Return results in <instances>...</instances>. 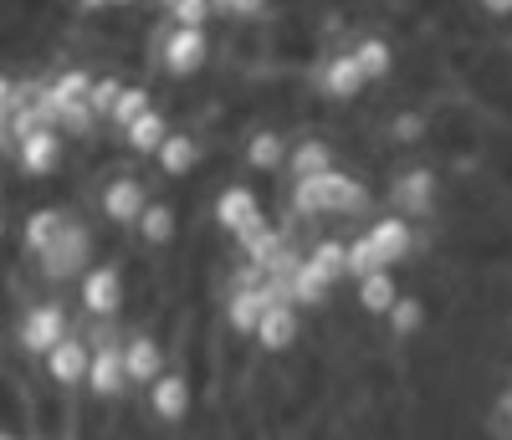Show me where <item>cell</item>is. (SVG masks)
<instances>
[{
	"mask_svg": "<svg viewBox=\"0 0 512 440\" xmlns=\"http://www.w3.org/2000/svg\"><path fill=\"white\" fill-rule=\"evenodd\" d=\"M88 267H98V226L82 210H72L62 236L31 261V272H36L41 292H62V287H77V277Z\"/></svg>",
	"mask_w": 512,
	"mask_h": 440,
	"instance_id": "obj_1",
	"label": "cell"
},
{
	"mask_svg": "<svg viewBox=\"0 0 512 440\" xmlns=\"http://www.w3.org/2000/svg\"><path fill=\"white\" fill-rule=\"evenodd\" d=\"M67 333H77V302H67L62 292L31 297L21 313H16V328H11V338H16L26 364H41Z\"/></svg>",
	"mask_w": 512,
	"mask_h": 440,
	"instance_id": "obj_2",
	"label": "cell"
},
{
	"mask_svg": "<svg viewBox=\"0 0 512 440\" xmlns=\"http://www.w3.org/2000/svg\"><path fill=\"white\" fill-rule=\"evenodd\" d=\"M369 205L364 180L344 169H323L308 174V180H292V215L297 220H313V215H359Z\"/></svg>",
	"mask_w": 512,
	"mask_h": 440,
	"instance_id": "obj_3",
	"label": "cell"
},
{
	"mask_svg": "<svg viewBox=\"0 0 512 440\" xmlns=\"http://www.w3.org/2000/svg\"><path fill=\"white\" fill-rule=\"evenodd\" d=\"M128 307V277L118 261H98L77 277V318L82 323H123Z\"/></svg>",
	"mask_w": 512,
	"mask_h": 440,
	"instance_id": "obj_4",
	"label": "cell"
},
{
	"mask_svg": "<svg viewBox=\"0 0 512 440\" xmlns=\"http://www.w3.org/2000/svg\"><path fill=\"white\" fill-rule=\"evenodd\" d=\"M67 154H72L67 134H62L57 123H47V128H31V134L16 139V149H11V169H16V180H26V185H47L52 174H62Z\"/></svg>",
	"mask_w": 512,
	"mask_h": 440,
	"instance_id": "obj_5",
	"label": "cell"
},
{
	"mask_svg": "<svg viewBox=\"0 0 512 440\" xmlns=\"http://www.w3.org/2000/svg\"><path fill=\"white\" fill-rule=\"evenodd\" d=\"M149 57L159 62L164 77H195L205 62H210V36L195 31V26H154V41H149Z\"/></svg>",
	"mask_w": 512,
	"mask_h": 440,
	"instance_id": "obj_6",
	"label": "cell"
},
{
	"mask_svg": "<svg viewBox=\"0 0 512 440\" xmlns=\"http://www.w3.org/2000/svg\"><path fill=\"white\" fill-rule=\"evenodd\" d=\"M149 200H154V195H149V185L139 180V174H108L103 185H93V200H88V210L103 220V226L134 231Z\"/></svg>",
	"mask_w": 512,
	"mask_h": 440,
	"instance_id": "obj_7",
	"label": "cell"
},
{
	"mask_svg": "<svg viewBox=\"0 0 512 440\" xmlns=\"http://www.w3.org/2000/svg\"><path fill=\"white\" fill-rule=\"evenodd\" d=\"M88 364H93V343L82 338V333H67L47 359H41V379H47L52 389L62 394H82V384H88Z\"/></svg>",
	"mask_w": 512,
	"mask_h": 440,
	"instance_id": "obj_8",
	"label": "cell"
},
{
	"mask_svg": "<svg viewBox=\"0 0 512 440\" xmlns=\"http://www.w3.org/2000/svg\"><path fill=\"white\" fill-rule=\"evenodd\" d=\"M195 410V389H190V374L185 369H164L149 389H144V415L154 425H185Z\"/></svg>",
	"mask_w": 512,
	"mask_h": 440,
	"instance_id": "obj_9",
	"label": "cell"
},
{
	"mask_svg": "<svg viewBox=\"0 0 512 440\" xmlns=\"http://www.w3.org/2000/svg\"><path fill=\"white\" fill-rule=\"evenodd\" d=\"M72 210H77L72 200H67V205H57V200H41V205H31V210L21 215L16 236H11V241H16V251H21L26 261H36L41 251H47V246L62 236V226L72 220Z\"/></svg>",
	"mask_w": 512,
	"mask_h": 440,
	"instance_id": "obj_10",
	"label": "cell"
},
{
	"mask_svg": "<svg viewBox=\"0 0 512 440\" xmlns=\"http://www.w3.org/2000/svg\"><path fill=\"white\" fill-rule=\"evenodd\" d=\"M123 369H128V384H134V389H149L169 369L164 343L149 328H123Z\"/></svg>",
	"mask_w": 512,
	"mask_h": 440,
	"instance_id": "obj_11",
	"label": "cell"
},
{
	"mask_svg": "<svg viewBox=\"0 0 512 440\" xmlns=\"http://www.w3.org/2000/svg\"><path fill=\"white\" fill-rule=\"evenodd\" d=\"M210 215H216V226H221L226 236H246V231H256V226L267 220L262 195H256L251 185H226V190H216V205H210Z\"/></svg>",
	"mask_w": 512,
	"mask_h": 440,
	"instance_id": "obj_12",
	"label": "cell"
},
{
	"mask_svg": "<svg viewBox=\"0 0 512 440\" xmlns=\"http://www.w3.org/2000/svg\"><path fill=\"white\" fill-rule=\"evenodd\" d=\"M390 210L415 220V215H431L436 210V169L431 164H410L395 174V185H390Z\"/></svg>",
	"mask_w": 512,
	"mask_h": 440,
	"instance_id": "obj_13",
	"label": "cell"
},
{
	"mask_svg": "<svg viewBox=\"0 0 512 440\" xmlns=\"http://www.w3.org/2000/svg\"><path fill=\"white\" fill-rule=\"evenodd\" d=\"M256 348L262 354H287V348L303 338V307H292V302H272L267 307V318L256 323Z\"/></svg>",
	"mask_w": 512,
	"mask_h": 440,
	"instance_id": "obj_14",
	"label": "cell"
},
{
	"mask_svg": "<svg viewBox=\"0 0 512 440\" xmlns=\"http://www.w3.org/2000/svg\"><path fill=\"white\" fill-rule=\"evenodd\" d=\"M364 236L374 241V251H379V261H384V267H390V272H395V267H400V261H405V256L415 251V226H410V220H405V215H395V210H390V215H384V220H374V226H369Z\"/></svg>",
	"mask_w": 512,
	"mask_h": 440,
	"instance_id": "obj_15",
	"label": "cell"
},
{
	"mask_svg": "<svg viewBox=\"0 0 512 440\" xmlns=\"http://www.w3.org/2000/svg\"><path fill=\"white\" fill-rule=\"evenodd\" d=\"M169 134H175V128H169V113H164V108H149L139 123H128L123 134H118V149L134 154V159H154Z\"/></svg>",
	"mask_w": 512,
	"mask_h": 440,
	"instance_id": "obj_16",
	"label": "cell"
},
{
	"mask_svg": "<svg viewBox=\"0 0 512 440\" xmlns=\"http://www.w3.org/2000/svg\"><path fill=\"white\" fill-rule=\"evenodd\" d=\"M364 87H369V82H364V72H359L354 52H338V57H328V62L318 67V93H323V98H333V103L359 98Z\"/></svg>",
	"mask_w": 512,
	"mask_h": 440,
	"instance_id": "obj_17",
	"label": "cell"
},
{
	"mask_svg": "<svg viewBox=\"0 0 512 440\" xmlns=\"http://www.w3.org/2000/svg\"><path fill=\"white\" fill-rule=\"evenodd\" d=\"M303 267L323 282V287H338L349 277V241H338V236H323L303 251Z\"/></svg>",
	"mask_w": 512,
	"mask_h": 440,
	"instance_id": "obj_18",
	"label": "cell"
},
{
	"mask_svg": "<svg viewBox=\"0 0 512 440\" xmlns=\"http://www.w3.org/2000/svg\"><path fill=\"white\" fill-rule=\"evenodd\" d=\"M149 108H159L149 87H144V82H123V87H118V98H113V108H108V118H103V134H113V144H118L123 128H128V123H139Z\"/></svg>",
	"mask_w": 512,
	"mask_h": 440,
	"instance_id": "obj_19",
	"label": "cell"
},
{
	"mask_svg": "<svg viewBox=\"0 0 512 440\" xmlns=\"http://www.w3.org/2000/svg\"><path fill=\"white\" fill-rule=\"evenodd\" d=\"M134 236H139L144 246L164 251L169 241L180 236V215H175V205H169V200H149L144 215H139V226H134Z\"/></svg>",
	"mask_w": 512,
	"mask_h": 440,
	"instance_id": "obj_20",
	"label": "cell"
},
{
	"mask_svg": "<svg viewBox=\"0 0 512 440\" xmlns=\"http://www.w3.org/2000/svg\"><path fill=\"white\" fill-rule=\"evenodd\" d=\"M354 62H359V72H364V82H384V77H390L395 72V47H390V41H384V36H359L354 41Z\"/></svg>",
	"mask_w": 512,
	"mask_h": 440,
	"instance_id": "obj_21",
	"label": "cell"
},
{
	"mask_svg": "<svg viewBox=\"0 0 512 440\" xmlns=\"http://www.w3.org/2000/svg\"><path fill=\"white\" fill-rule=\"evenodd\" d=\"M154 164H159V174H169V180H185V174L200 164V144H195V134H169L164 149L154 154Z\"/></svg>",
	"mask_w": 512,
	"mask_h": 440,
	"instance_id": "obj_22",
	"label": "cell"
},
{
	"mask_svg": "<svg viewBox=\"0 0 512 440\" xmlns=\"http://www.w3.org/2000/svg\"><path fill=\"white\" fill-rule=\"evenodd\" d=\"M246 169H256V174L287 169V139L277 134V128H262V134H251V144H246Z\"/></svg>",
	"mask_w": 512,
	"mask_h": 440,
	"instance_id": "obj_23",
	"label": "cell"
},
{
	"mask_svg": "<svg viewBox=\"0 0 512 440\" xmlns=\"http://www.w3.org/2000/svg\"><path fill=\"white\" fill-rule=\"evenodd\" d=\"M323 169H333V144L303 139V144L287 149V174H292V180H308V174H323Z\"/></svg>",
	"mask_w": 512,
	"mask_h": 440,
	"instance_id": "obj_24",
	"label": "cell"
},
{
	"mask_svg": "<svg viewBox=\"0 0 512 440\" xmlns=\"http://www.w3.org/2000/svg\"><path fill=\"white\" fill-rule=\"evenodd\" d=\"M395 302H400V282H395V272H374V277L359 282V307H364L369 318H384Z\"/></svg>",
	"mask_w": 512,
	"mask_h": 440,
	"instance_id": "obj_25",
	"label": "cell"
},
{
	"mask_svg": "<svg viewBox=\"0 0 512 440\" xmlns=\"http://www.w3.org/2000/svg\"><path fill=\"white\" fill-rule=\"evenodd\" d=\"M328 292H333V287H323V282L303 267V261H297V272L287 277V302H292V307H323Z\"/></svg>",
	"mask_w": 512,
	"mask_h": 440,
	"instance_id": "obj_26",
	"label": "cell"
},
{
	"mask_svg": "<svg viewBox=\"0 0 512 440\" xmlns=\"http://www.w3.org/2000/svg\"><path fill=\"white\" fill-rule=\"evenodd\" d=\"M384 318H390V333H395V338H415V333L425 328V302H420V297H400Z\"/></svg>",
	"mask_w": 512,
	"mask_h": 440,
	"instance_id": "obj_27",
	"label": "cell"
},
{
	"mask_svg": "<svg viewBox=\"0 0 512 440\" xmlns=\"http://www.w3.org/2000/svg\"><path fill=\"white\" fill-rule=\"evenodd\" d=\"M374 272H390V267L379 261V251H374L369 236H354V241H349V277L364 282V277H374Z\"/></svg>",
	"mask_w": 512,
	"mask_h": 440,
	"instance_id": "obj_28",
	"label": "cell"
},
{
	"mask_svg": "<svg viewBox=\"0 0 512 440\" xmlns=\"http://www.w3.org/2000/svg\"><path fill=\"white\" fill-rule=\"evenodd\" d=\"M164 16H169V26H195V31H205V21L216 16V11H210V0H180V6L164 11Z\"/></svg>",
	"mask_w": 512,
	"mask_h": 440,
	"instance_id": "obj_29",
	"label": "cell"
},
{
	"mask_svg": "<svg viewBox=\"0 0 512 440\" xmlns=\"http://www.w3.org/2000/svg\"><path fill=\"white\" fill-rule=\"evenodd\" d=\"M492 430L502 440H512V389H502L497 400H492Z\"/></svg>",
	"mask_w": 512,
	"mask_h": 440,
	"instance_id": "obj_30",
	"label": "cell"
},
{
	"mask_svg": "<svg viewBox=\"0 0 512 440\" xmlns=\"http://www.w3.org/2000/svg\"><path fill=\"white\" fill-rule=\"evenodd\" d=\"M72 11H77V16H88V21H98V16L113 11V0H72Z\"/></svg>",
	"mask_w": 512,
	"mask_h": 440,
	"instance_id": "obj_31",
	"label": "cell"
},
{
	"mask_svg": "<svg viewBox=\"0 0 512 440\" xmlns=\"http://www.w3.org/2000/svg\"><path fill=\"white\" fill-rule=\"evenodd\" d=\"M262 11H267V0H236V6H231L236 21H251V16H262Z\"/></svg>",
	"mask_w": 512,
	"mask_h": 440,
	"instance_id": "obj_32",
	"label": "cell"
},
{
	"mask_svg": "<svg viewBox=\"0 0 512 440\" xmlns=\"http://www.w3.org/2000/svg\"><path fill=\"white\" fill-rule=\"evenodd\" d=\"M482 11H492V16H512V0H482Z\"/></svg>",
	"mask_w": 512,
	"mask_h": 440,
	"instance_id": "obj_33",
	"label": "cell"
},
{
	"mask_svg": "<svg viewBox=\"0 0 512 440\" xmlns=\"http://www.w3.org/2000/svg\"><path fill=\"white\" fill-rule=\"evenodd\" d=\"M6 236H11V220H6V200H0V246H6Z\"/></svg>",
	"mask_w": 512,
	"mask_h": 440,
	"instance_id": "obj_34",
	"label": "cell"
},
{
	"mask_svg": "<svg viewBox=\"0 0 512 440\" xmlns=\"http://www.w3.org/2000/svg\"><path fill=\"white\" fill-rule=\"evenodd\" d=\"M231 6H236V0H210V11H216V16H231Z\"/></svg>",
	"mask_w": 512,
	"mask_h": 440,
	"instance_id": "obj_35",
	"label": "cell"
},
{
	"mask_svg": "<svg viewBox=\"0 0 512 440\" xmlns=\"http://www.w3.org/2000/svg\"><path fill=\"white\" fill-rule=\"evenodd\" d=\"M0 440H26L21 430H11V425H0Z\"/></svg>",
	"mask_w": 512,
	"mask_h": 440,
	"instance_id": "obj_36",
	"label": "cell"
},
{
	"mask_svg": "<svg viewBox=\"0 0 512 440\" xmlns=\"http://www.w3.org/2000/svg\"><path fill=\"white\" fill-rule=\"evenodd\" d=\"M128 6H139V0H113V11H128Z\"/></svg>",
	"mask_w": 512,
	"mask_h": 440,
	"instance_id": "obj_37",
	"label": "cell"
},
{
	"mask_svg": "<svg viewBox=\"0 0 512 440\" xmlns=\"http://www.w3.org/2000/svg\"><path fill=\"white\" fill-rule=\"evenodd\" d=\"M180 6V0H159V11H175Z\"/></svg>",
	"mask_w": 512,
	"mask_h": 440,
	"instance_id": "obj_38",
	"label": "cell"
},
{
	"mask_svg": "<svg viewBox=\"0 0 512 440\" xmlns=\"http://www.w3.org/2000/svg\"><path fill=\"white\" fill-rule=\"evenodd\" d=\"M52 440H77V435H52Z\"/></svg>",
	"mask_w": 512,
	"mask_h": 440,
	"instance_id": "obj_39",
	"label": "cell"
}]
</instances>
